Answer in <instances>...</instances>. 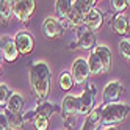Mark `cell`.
<instances>
[{"mask_svg":"<svg viewBox=\"0 0 130 130\" xmlns=\"http://www.w3.org/2000/svg\"><path fill=\"white\" fill-rule=\"evenodd\" d=\"M28 78H30V86L33 91V96L36 100L45 102L49 92H50V85H52V71L44 61L33 63L28 71Z\"/></svg>","mask_w":130,"mask_h":130,"instance_id":"cell-1","label":"cell"},{"mask_svg":"<svg viewBox=\"0 0 130 130\" xmlns=\"http://www.w3.org/2000/svg\"><path fill=\"white\" fill-rule=\"evenodd\" d=\"M130 115V105L127 104H111V105H102V125L105 127H115L127 119Z\"/></svg>","mask_w":130,"mask_h":130,"instance_id":"cell-2","label":"cell"},{"mask_svg":"<svg viewBox=\"0 0 130 130\" xmlns=\"http://www.w3.org/2000/svg\"><path fill=\"white\" fill-rule=\"evenodd\" d=\"M77 115H78V102H77V97L72 96V94H68L63 97V102H61V118H63V124L68 130L72 128L74 122L77 119Z\"/></svg>","mask_w":130,"mask_h":130,"instance_id":"cell-3","label":"cell"},{"mask_svg":"<svg viewBox=\"0 0 130 130\" xmlns=\"http://www.w3.org/2000/svg\"><path fill=\"white\" fill-rule=\"evenodd\" d=\"M96 94H97L96 85H92V83H88L86 89L77 97V102H78V115H82V116H88L91 111L94 110Z\"/></svg>","mask_w":130,"mask_h":130,"instance_id":"cell-4","label":"cell"},{"mask_svg":"<svg viewBox=\"0 0 130 130\" xmlns=\"http://www.w3.org/2000/svg\"><path fill=\"white\" fill-rule=\"evenodd\" d=\"M36 10L35 0H17L13 2V16L21 22H28Z\"/></svg>","mask_w":130,"mask_h":130,"instance_id":"cell-5","label":"cell"},{"mask_svg":"<svg viewBox=\"0 0 130 130\" xmlns=\"http://www.w3.org/2000/svg\"><path fill=\"white\" fill-rule=\"evenodd\" d=\"M124 86L119 80H113L107 83L102 92V105H111V104H119V99L122 96Z\"/></svg>","mask_w":130,"mask_h":130,"instance_id":"cell-6","label":"cell"},{"mask_svg":"<svg viewBox=\"0 0 130 130\" xmlns=\"http://www.w3.org/2000/svg\"><path fill=\"white\" fill-rule=\"evenodd\" d=\"M71 77L74 80V85H85V83L88 82L89 69H88V61L85 58H77L72 63Z\"/></svg>","mask_w":130,"mask_h":130,"instance_id":"cell-7","label":"cell"},{"mask_svg":"<svg viewBox=\"0 0 130 130\" xmlns=\"http://www.w3.org/2000/svg\"><path fill=\"white\" fill-rule=\"evenodd\" d=\"M61 111L60 107H57L52 102H41V104L36 105V108L33 111H28L27 115H24L25 121H31L33 118H45V119H50L55 113Z\"/></svg>","mask_w":130,"mask_h":130,"instance_id":"cell-8","label":"cell"},{"mask_svg":"<svg viewBox=\"0 0 130 130\" xmlns=\"http://www.w3.org/2000/svg\"><path fill=\"white\" fill-rule=\"evenodd\" d=\"M14 44H16V49L19 52V55L27 57V55H30L35 49V38L31 36V33L21 30L14 36Z\"/></svg>","mask_w":130,"mask_h":130,"instance_id":"cell-9","label":"cell"},{"mask_svg":"<svg viewBox=\"0 0 130 130\" xmlns=\"http://www.w3.org/2000/svg\"><path fill=\"white\" fill-rule=\"evenodd\" d=\"M78 33V39L75 44H71V49H82V50H91L96 49V35L86 30L85 27L77 28Z\"/></svg>","mask_w":130,"mask_h":130,"instance_id":"cell-10","label":"cell"},{"mask_svg":"<svg viewBox=\"0 0 130 130\" xmlns=\"http://www.w3.org/2000/svg\"><path fill=\"white\" fill-rule=\"evenodd\" d=\"M41 30H42L44 38H47V39H60L64 33L63 25L58 22V19H55V17H45Z\"/></svg>","mask_w":130,"mask_h":130,"instance_id":"cell-11","label":"cell"},{"mask_svg":"<svg viewBox=\"0 0 130 130\" xmlns=\"http://www.w3.org/2000/svg\"><path fill=\"white\" fill-rule=\"evenodd\" d=\"M110 25L113 27V31L122 38H130V17L125 13H118L113 16Z\"/></svg>","mask_w":130,"mask_h":130,"instance_id":"cell-12","label":"cell"},{"mask_svg":"<svg viewBox=\"0 0 130 130\" xmlns=\"http://www.w3.org/2000/svg\"><path fill=\"white\" fill-rule=\"evenodd\" d=\"M102 24H104V13H102L99 8H92V10L83 17V24L82 27H85L86 30H89L91 33H96L100 30Z\"/></svg>","mask_w":130,"mask_h":130,"instance_id":"cell-13","label":"cell"},{"mask_svg":"<svg viewBox=\"0 0 130 130\" xmlns=\"http://www.w3.org/2000/svg\"><path fill=\"white\" fill-rule=\"evenodd\" d=\"M0 41H2V55H3V60L6 63H14L17 58H19V52H17V49H16L14 39L10 38V36H3Z\"/></svg>","mask_w":130,"mask_h":130,"instance_id":"cell-14","label":"cell"},{"mask_svg":"<svg viewBox=\"0 0 130 130\" xmlns=\"http://www.w3.org/2000/svg\"><path fill=\"white\" fill-rule=\"evenodd\" d=\"M102 125V105L100 107H94V110L85 118L80 130H100Z\"/></svg>","mask_w":130,"mask_h":130,"instance_id":"cell-15","label":"cell"},{"mask_svg":"<svg viewBox=\"0 0 130 130\" xmlns=\"http://www.w3.org/2000/svg\"><path fill=\"white\" fill-rule=\"evenodd\" d=\"M72 10V0H57L55 2V14L58 17V22L63 25L68 21Z\"/></svg>","mask_w":130,"mask_h":130,"instance_id":"cell-16","label":"cell"},{"mask_svg":"<svg viewBox=\"0 0 130 130\" xmlns=\"http://www.w3.org/2000/svg\"><path fill=\"white\" fill-rule=\"evenodd\" d=\"M92 52L100 60L102 68H104V74L110 72V69H111V50H110V47L108 45H96V49Z\"/></svg>","mask_w":130,"mask_h":130,"instance_id":"cell-17","label":"cell"},{"mask_svg":"<svg viewBox=\"0 0 130 130\" xmlns=\"http://www.w3.org/2000/svg\"><path fill=\"white\" fill-rule=\"evenodd\" d=\"M24 97L21 94H17V92H11V96L10 99H8L6 102V111H10V113H19L22 115V111H24Z\"/></svg>","mask_w":130,"mask_h":130,"instance_id":"cell-18","label":"cell"},{"mask_svg":"<svg viewBox=\"0 0 130 130\" xmlns=\"http://www.w3.org/2000/svg\"><path fill=\"white\" fill-rule=\"evenodd\" d=\"M5 115H6V119H8V128L10 130H24V127H25L24 115L10 113V111H6V110H5Z\"/></svg>","mask_w":130,"mask_h":130,"instance_id":"cell-19","label":"cell"},{"mask_svg":"<svg viewBox=\"0 0 130 130\" xmlns=\"http://www.w3.org/2000/svg\"><path fill=\"white\" fill-rule=\"evenodd\" d=\"M88 69H89V75H102L104 74V68H102V63L97 58V55L94 52L89 53V58H88Z\"/></svg>","mask_w":130,"mask_h":130,"instance_id":"cell-20","label":"cell"},{"mask_svg":"<svg viewBox=\"0 0 130 130\" xmlns=\"http://www.w3.org/2000/svg\"><path fill=\"white\" fill-rule=\"evenodd\" d=\"M13 16V2L10 0H0V22L8 24Z\"/></svg>","mask_w":130,"mask_h":130,"instance_id":"cell-21","label":"cell"},{"mask_svg":"<svg viewBox=\"0 0 130 130\" xmlns=\"http://www.w3.org/2000/svg\"><path fill=\"white\" fill-rule=\"evenodd\" d=\"M96 0H75V2H74V6L77 8V10L82 13V16L85 17L92 8H96Z\"/></svg>","mask_w":130,"mask_h":130,"instance_id":"cell-22","label":"cell"},{"mask_svg":"<svg viewBox=\"0 0 130 130\" xmlns=\"http://www.w3.org/2000/svg\"><path fill=\"white\" fill-rule=\"evenodd\" d=\"M58 86L63 91H71L74 86V80L71 77V72H61L58 77Z\"/></svg>","mask_w":130,"mask_h":130,"instance_id":"cell-23","label":"cell"},{"mask_svg":"<svg viewBox=\"0 0 130 130\" xmlns=\"http://www.w3.org/2000/svg\"><path fill=\"white\" fill-rule=\"evenodd\" d=\"M128 6H130L128 0H113V2H111V8H113V11L116 14L118 13H124Z\"/></svg>","mask_w":130,"mask_h":130,"instance_id":"cell-24","label":"cell"},{"mask_svg":"<svg viewBox=\"0 0 130 130\" xmlns=\"http://www.w3.org/2000/svg\"><path fill=\"white\" fill-rule=\"evenodd\" d=\"M33 127L35 130H47L50 127V119L45 118H33Z\"/></svg>","mask_w":130,"mask_h":130,"instance_id":"cell-25","label":"cell"},{"mask_svg":"<svg viewBox=\"0 0 130 130\" xmlns=\"http://www.w3.org/2000/svg\"><path fill=\"white\" fill-rule=\"evenodd\" d=\"M119 52H121V55L125 58V61L128 63V66H130V42L125 41V39L121 41V42H119Z\"/></svg>","mask_w":130,"mask_h":130,"instance_id":"cell-26","label":"cell"},{"mask_svg":"<svg viewBox=\"0 0 130 130\" xmlns=\"http://www.w3.org/2000/svg\"><path fill=\"white\" fill-rule=\"evenodd\" d=\"M10 96H11L10 88L2 83V85H0V107H6V102L10 99Z\"/></svg>","mask_w":130,"mask_h":130,"instance_id":"cell-27","label":"cell"},{"mask_svg":"<svg viewBox=\"0 0 130 130\" xmlns=\"http://www.w3.org/2000/svg\"><path fill=\"white\" fill-rule=\"evenodd\" d=\"M0 130H10V128H8V119H6L5 111L0 113Z\"/></svg>","mask_w":130,"mask_h":130,"instance_id":"cell-28","label":"cell"},{"mask_svg":"<svg viewBox=\"0 0 130 130\" xmlns=\"http://www.w3.org/2000/svg\"><path fill=\"white\" fill-rule=\"evenodd\" d=\"M3 60V55H2V41H0V63Z\"/></svg>","mask_w":130,"mask_h":130,"instance_id":"cell-29","label":"cell"},{"mask_svg":"<svg viewBox=\"0 0 130 130\" xmlns=\"http://www.w3.org/2000/svg\"><path fill=\"white\" fill-rule=\"evenodd\" d=\"M104 130H119V128L118 127H105Z\"/></svg>","mask_w":130,"mask_h":130,"instance_id":"cell-30","label":"cell"},{"mask_svg":"<svg viewBox=\"0 0 130 130\" xmlns=\"http://www.w3.org/2000/svg\"><path fill=\"white\" fill-rule=\"evenodd\" d=\"M0 66H2V63H0ZM0 72H2V68H0Z\"/></svg>","mask_w":130,"mask_h":130,"instance_id":"cell-31","label":"cell"}]
</instances>
